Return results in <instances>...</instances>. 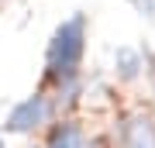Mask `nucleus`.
<instances>
[{"label":"nucleus","mask_w":155,"mask_h":148,"mask_svg":"<svg viewBox=\"0 0 155 148\" xmlns=\"http://www.w3.org/2000/svg\"><path fill=\"white\" fill-rule=\"evenodd\" d=\"M48 148H86V134L76 121H59L48 134Z\"/></svg>","instance_id":"obj_4"},{"label":"nucleus","mask_w":155,"mask_h":148,"mask_svg":"<svg viewBox=\"0 0 155 148\" xmlns=\"http://www.w3.org/2000/svg\"><path fill=\"white\" fill-rule=\"evenodd\" d=\"M0 148H4V141H0Z\"/></svg>","instance_id":"obj_7"},{"label":"nucleus","mask_w":155,"mask_h":148,"mask_svg":"<svg viewBox=\"0 0 155 148\" xmlns=\"http://www.w3.org/2000/svg\"><path fill=\"white\" fill-rule=\"evenodd\" d=\"M48 114H52V104H48V97H41V93H35L28 100H21L11 114H7V134H31V131H38V127L48 121Z\"/></svg>","instance_id":"obj_2"},{"label":"nucleus","mask_w":155,"mask_h":148,"mask_svg":"<svg viewBox=\"0 0 155 148\" xmlns=\"http://www.w3.org/2000/svg\"><path fill=\"white\" fill-rule=\"evenodd\" d=\"M114 66H117V76H121V79H134V76L141 72L145 62H141L138 52H131V48H117V52H114Z\"/></svg>","instance_id":"obj_5"},{"label":"nucleus","mask_w":155,"mask_h":148,"mask_svg":"<svg viewBox=\"0 0 155 148\" xmlns=\"http://www.w3.org/2000/svg\"><path fill=\"white\" fill-rule=\"evenodd\" d=\"M93 148H100V145H93Z\"/></svg>","instance_id":"obj_8"},{"label":"nucleus","mask_w":155,"mask_h":148,"mask_svg":"<svg viewBox=\"0 0 155 148\" xmlns=\"http://www.w3.org/2000/svg\"><path fill=\"white\" fill-rule=\"evenodd\" d=\"M131 4H134V11H138L141 17H152L155 21V0H131Z\"/></svg>","instance_id":"obj_6"},{"label":"nucleus","mask_w":155,"mask_h":148,"mask_svg":"<svg viewBox=\"0 0 155 148\" xmlns=\"http://www.w3.org/2000/svg\"><path fill=\"white\" fill-rule=\"evenodd\" d=\"M121 148H155V124L148 117H134L121 127Z\"/></svg>","instance_id":"obj_3"},{"label":"nucleus","mask_w":155,"mask_h":148,"mask_svg":"<svg viewBox=\"0 0 155 148\" xmlns=\"http://www.w3.org/2000/svg\"><path fill=\"white\" fill-rule=\"evenodd\" d=\"M83 52H86V17L72 14L69 21H62L55 28V35H52V41H48V55H45V62H48V79L55 83L59 90L79 83Z\"/></svg>","instance_id":"obj_1"}]
</instances>
